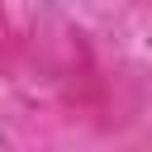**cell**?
I'll list each match as a JSON object with an SVG mask.
<instances>
[{
    "label": "cell",
    "mask_w": 152,
    "mask_h": 152,
    "mask_svg": "<svg viewBox=\"0 0 152 152\" xmlns=\"http://www.w3.org/2000/svg\"><path fill=\"white\" fill-rule=\"evenodd\" d=\"M0 147H5V133H0Z\"/></svg>",
    "instance_id": "cell-1"
}]
</instances>
